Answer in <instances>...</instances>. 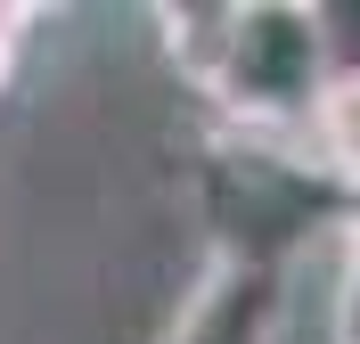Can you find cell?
I'll return each instance as SVG.
<instances>
[{"label":"cell","instance_id":"cell-1","mask_svg":"<svg viewBox=\"0 0 360 344\" xmlns=\"http://www.w3.org/2000/svg\"><path fill=\"white\" fill-rule=\"evenodd\" d=\"M197 222L213 262L229 271H287L295 254L352 229L360 205L344 197V181L311 156V139H270V132H221L197 156Z\"/></svg>","mask_w":360,"mask_h":344},{"label":"cell","instance_id":"cell-2","mask_svg":"<svg viewBox=\"0 0 360 344\" xmlns=\"http://www.w3.org/2000/svg\"><path fill=\"white\" fill-rule=\"evenodd\" d=\"M328 82H336V49H328V17L311 0H246L213 115H221V132L311 139Z\"/></svg>","mask_w":360,"mask_h":344},{"label":"cell","instance_id":"cell-3","mask_svg":"<svg viewBox=\"0 0 360 344\" xmlns=\"http://www.w3.org/2000/svg\"><path fill=\"white\" fill-rule=\"evenodd\" d=\"M164 344H287V271H229L205 262Z\"/></svg>","mask_w":360,"mask_h":344},{"label":"cell","instance_id":"cell-4","mask_svg":"<svg viewBox=\"0 0 360 344\" xmlns=\"http://www.w3.org/2000/svg\"><path fill=\"white\" fill-rule=\"evenodd\" d=\"M156 17V58L188 82V91H221L229 74V49H238V17H246V0H164L148 8Z\"/></svg>","mask_w":360,"mask_h":344},{"label":"cell","instance_id":"cell-5","mask_svg":"<svg viewBox=\"0 0 360 344\" xmlns=\"http://www.w3.org/2000/svg\"><path fill=\"white\" fill-rule=\"evenodd\" d=\"M311 156L344 181V197L360 205V74H336L328 98L311 115Z\"/></svg>","mask_w":360,"mask_h":344},{"label":"cell","instance_id":"cell-6","mask_svg":"<svg viewBox=\"0 0 360 344\" xmlns=\"http://www.w3.org/2000/svg\"><path fill=\"white\" fill-rule=\"evenodd\" d=\"M336 344H360V222L336 238Z\"/></svg>","mask_w":360,"mask_h":344},{"label":"cell","instance_id":"cell-7","mask_svg":"<svg viewBox=\"0 0 360 344\" xmlns=\"http://www.w3.org/2000/svg\"><path fill=\"white\" fill-rule=\"evenodd\" d=\"M25 33H33V8H8V0H0V91H8V74H17V58H25Z\"/></svg>","mask_w":360,"mask_h":344}]
</instances>
